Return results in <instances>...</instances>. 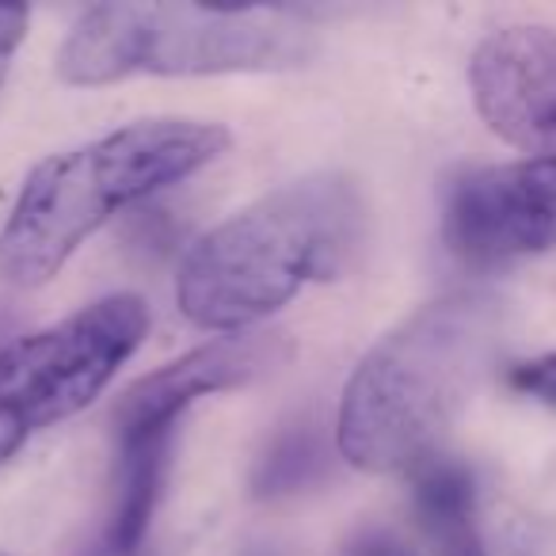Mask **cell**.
<instances>
[{
  "label": "cell",
  "mask_w": 556,
  "mask_h": 556,
  "mask_svg": "<svg viewBox=\"0 0 556 556\" xmlns=\"http://www.w3.org/2000/svg\"><path fill=\"white\" fill-rule=\"evenodd\" d=\"M469 88L480 118L507 146L556 161V31L503 27L469 62Z\"/></svg>",
  "instance_id": "cell-7"
},
{
  "label": "cell",
  "mask_w": 556,
  "mask_h": 556,
  "mask_svg": "<svg viewBox=\"0 0 556 556\" xmlns=\"http://www.w3.org/2000/svg\"><path fill=\"white\" fill-rule=\"evenodd\" d=\"M442 240L469 267H503L556 248V161H515L450 179Z\"/></svg>",
  "instance_id": "cell-6"
},
{
  "label": "cell",
  "mask_w": 556,
  "mask_h": 556,
  "mask_svg": "<svg viewBox=\"0 0 556 556\" xmlns=\"http://www.w3.org/2000/svg\"><path fill=\"white\" fill-rule=\"evenodd\" d=\"M507 386L522 396H533L541 404H556V351L541 358H526V363H515L507 374Z\"/></svg>",
  "instance_id": "cell-12"
},
{
  "label": "cell",
  "mask_w": 556,
  "mask_h": 556,
  "mask_svg": "<svg viewBox=\"0 0 556 556\" xmlns=\"http://www.w3.org/2000/svg\"><path fill=\"white\" fill-rule=\"evenodd\" d=\"M149 332L138 294H111L0 351V465L47 427L85 412Z\"/></svg>",
  "instance_id": "cell-5"
},
{
  "label": "cell",
  "mask_w": 556,
  "mask_h": 556,
  "mask_svg": "<svg viewBox=\"0 0 556 556\" xmlns=\"http://www.w3.org/2000/svg\"><path fill=\"white\" fill-rule=\"evenodd\" d=\"M366 232V202L340 172H320L263 194L194 240L176 275V305L206 332H244L336 278Z\"/></svg>",
  "instance_id": "cell-2"
},
{
  "label": "cell",
  "mask_w": 556,
  "mask_h": 556,
  "mask_svg": "<svg viewBox=\"0 0 556 556\" xmlns=\"http://www.w3.org/2000/svg\"><path fill=\"white\" fill-rule=\"evenodd\" d=\"M328 469V446L325 434L309 424L282 427L270 439V446L260 454L252 469V495L260 500H282L313 488Z\"/></svg>",
  "instance_id": "cell-11"
},
{
  "label": "cell",
  "mask_w": 556,
  "mask_h": 556,
  "mask_svg": "<svg viewBox=\"0 0 556 556\" xmlns=\"http://www.w3.org/2000/svg\"><path fill=\"white\" fill-rule=\"evenodd\" d=\"M115 484H111V515L103 541L118 556H141L168 480L172 439L176 427H146V431H115Z\"/></svg>",
  "instance_id": "cell-9"
},
{
  "label": "cell",
  "mask_w": 556,
  "mask_h": 556,
  "mask_svg": "<svg viewBox=\"0 0 556 556\" xmlns=\"http://www.w3.org/2000/svg\"><path fill=\"white\" fill-rule=\"evenodd\" d=\"M27 24H31V16L24 4H0V88L12 70V58L27 39Z\"/></svg>",
  "instance_id": "cell-13"
},
{
  "label": "cell",
  "mask_w": 556,
  "mask_h": 556,
  "mask_svg": "<svg viewBox=\"0 0 556 556\" xmlns=\"http://www.w3.org/2000/svg\"><path fill=\"white\" fill-rule=\"evenodd\" d=\"M503 340V302L450 294L386 332L343 386L336 446L363 472H412L439 454Z\"/></svg>",
  "instance_id": "cell-1"
},
{
  "label": "cell",
  "mask_w": 556,
  "mask_h": 556,
  "mask_svg": "<svg viewBox=\"0 0 556 556\" xmlns=\"http://www.w3.org/2000/svg\"><path fill=\"white\" fill-rule=\"evenodd\" d=\"M412 518L431 556H488L469 465L434 454L412 469Z\"/></svg>",
  "instance_id": "cell-10"
},
{
  "label": "cell",
  "mask_w": 556,
  "mask_h": 556,
  "mask_svg": "<svg viewBox=\"0 0 556 556\" xmlns=\"http://www.w3.org/2000/svg\"><path fill=\"white\" fill-rule=\"evenodd\" d=\"M85 556H118V553H111V548H108V545H96V548H92V553H85Z\"/></svg>",
  "instance_id": "cell-14"
},
{
  "label": "cell",
  "mask_w": 556,
  "mask_h": 556,
  "mask_svg": "<svg viewBox=\"0 0 556 556\" xmlns=\"http://www.w3.org/2000/svg\"><path fill=\"white\" fill-rule=\"evenodd\" d=\"M290 355V343L275 332H237L187 351L184 358L134 381L115 404V431L179 427V416L202 396L240 389L263 378Z\"/></svg>",
  "instance_id": "cell-8"
},
{
  "label": "cell",
  "mask_w": 556,
  "mask_h": 556,
  "mask_svg": "<svg viewBox=\"0 0 556 556\" xmlns=\"http://www.w3.org/2000/svg\"><path fill=\"white\" fill-rule=\"evenodd\" d=\"M244 556H278V553H270V548H248Z\"/></svg>",
  "instance_id": "cell-15"
},
{
  "label": "cell",
  "mask_w": 556,
  "mask_h": 556,
  "mask_svg": "<svg viewBox=\"0 0 556 556\" xmlns=\"http://www.w3.org/2000/svg\"><path fill=\"white\" fill-rule=\"evenodd\" d=\"M317 54V31L294 9H206L111 0L73 24L58 50V77L103 88L126 77L282 73Z\"/></svg>",
  "instance_id": "cell-4"
},
{
  "label": "cell",
  "mask_w": 556,
  "mask_h": 556,
  "mask_svg": "<svg viewBox=\"0 0 556 556\" xmlns=\"http://www.w3.org/2000/svg\"><path fill=\"white\" fill-rule=\"evenodd\" d=\"M225 149L229 130L217 123L141 118L42 161L24 179L0 229V282L47 287L118 210L194 176Z\"/></svg>",
  "instance_id": "cell-3"
}]
</instances>
